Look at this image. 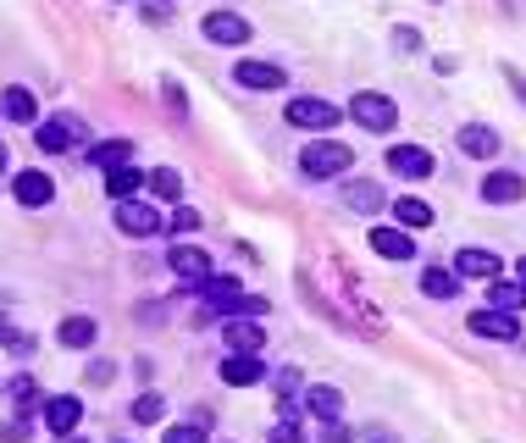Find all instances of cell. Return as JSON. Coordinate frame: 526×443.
I'll return each mask as SVG.
<instances>
[{
	"label": "cell",
	"instance_id": "obj_1",
	"mask_svg": "<svg viewBox=\"0 0 526 443\" xmlns=\"http://www.w3.org/2000/svg\"><path fill=\"white\" fill-rule=\"evenodd\" d=\"M355 167V150L349 144H338V139H311L305 150H299V172L305 178H344V172Z\"/></svg>",
	"mask_w": 526,
	"mask_h": 443
},
{
	"label": "cell",
	"instance_id": "obj_2",
	"mask_svg": "<svg viewBox=\"0 0 526 443\" xmlns=\"http://www.w3.org/2000/svg\"><path fill=\"white\" fill-rule=\"evenodd\" d=\"M349 117H355L366 133H394L399 128V106L383 95V89H360V95L349 100Z\"/></svg>",
	"mask_w": 526,
	"mask_h": 443
},
{
	"label": "cell",
	"instance_id": "obj_3",
	"mask_svg": "<svg viewBox=\"0 0 526 443\" xmlns=\"http://www.w3.org/2000/svg\"><path fill=\"white\" fill-rule=\"evenodd\" d=\"M34 144L45 150V156H61V150H78V144H89V128H84L78 117H50V122H39Z\"/></svg>",
	"mask_w": 526,
	"mask_h": 443
},
{
	"label": "cell",
	"instance_id": "obj_4",
	"mask_svg": "<svg viewBox=\"0 0 526 443\" xmlns=\"http://www.w3.org/2000/svg\"><path fill=\"white\" fill-rule=\"evenodd\" d=\"M222 344H228L233 355H261L266 349L261 316H228V322H222Z\"/></svg>",
	"mask_w": 526,
	"mask_h": 443
},
{
	"label": "cell",
	"instance_id": "obj_5",
	"mask_svg": "<svg viewBox=\"0 0 526 443\" xmlns=\"http://www.w3.org/2000/svg\"><path fill=\"white\" fill-rule=\"evenodd\" d=\"M283 117L294 122V128H316V133H327V128L338 122V106H327V100H316V95H294Z\"/></svg>",
	"mask_w": 526,
	"mask_h": 443
},
{
	"label": "cell",
	"instance_id": "obj_6",
	"mask_svg": "<svg viewBox=\"0 0 526 443\" xmlns=\"http://www.w3.org/2000/svg\"><path fill=\"white\" fill-rule=\"evenodd\" d=\"M471 333L493 338V344H515V338H521V322H515L510 311H499V305H482V311H471Z\"/></svg>",
	"mask_w": 526,
	"mask_h": 443
},
{
	"label": "cell",
	"instance_id": "obj_7",
	"mask_svg": "<svg viewBox=\"0 0 526 443\" xmlns=\"http://www.w3.org/2000/svg\"><path fill=\"white\" fill-rule=\"evenodd\" d=\"M233 84L255 89V95H272V89L288 84V72L277 67V61H239V67H233Z\"/></svg>",
	"mask_w": 526,
	"mask_h": 443
},
{
	"label": "cell",
	"instance_id": "obj_8",
	"mask_svg": "<svg viewBox=\"0 0 526 443\" xmlns=\"http://www.w3.org/2000/svg\"><path fill=\"white\" fill-rule=\"evenodd\" d=\"M167 266H172V277H178V283H194V288H200L205 277H211V255L194 250V244H178V239H172Z\"/></svg>",
	"mask_w": 526,
	"mask_h": 443
},
{
	"label": "cell",
	"instance_id": "obj_9",
	"mask_svg": "<svg viewBox=\"0 0 526 443\" xmlns=\"http://www.w3.org/2000/svg\"><path fill=\"white\" fill-rule=\"evenodd\" d=\"M12 200H17V205H28V211H39V205H50V200H56V183H50L39 167L12 172Z\"/></svg>",
	"mask_w": 526,
	"mask_h": 443
},
{
	"label": "cell",
	"instance_id": "obj_10",
	"mask_svg": "<svg viewBox=\"0 0 526 443\" xmlns=\"http://www.w3.org/2000/svg\"><path fill=\"white\" fill-rule=\"evenodd\" d=\"M388 172H399V178H410V183H427L432 178V156L421 150V144H388Z\"/></svg>",
	"mask_w": 526,
	"mask_h": 443
},
{
	"label": "cell",
	"instance_id": "obj_11",
	"mask_svg": "<svg viewBox=\"0 0 526 443\" xmlns=\"http://www.w3.org/2000/svg\"><path fill=\"white\" fill-rule=\"evenodd\" d=\"M482 200L488 205H521L526 200V178L521 172H510V167L488 172V178H482Z\"/></svg>",
	"mask_w": 526,
	"mask_h": 443
},
{
	"label": "cell",
	"instance_id": "obj_12",
	"mask_svg": "<svg viewBox=\"0 0 526 443\" xmlns=\"http://www.w3.org/2000/svg\"><path fill=\"white\" fill-rule=\"evenodd\" d=\"M117 228L128 233V239H150V233H161V216L144 200H117Z\"/></svg>",
	"mask_w": 526,
	"mask_h": 443
},
{
	"label": "cell",
	"instance_id": "obj_13",
	"mask_svg": "<svg viewBox=\"0 0 526 443\" xmlns=\"http://www.w3.org/2000/svg\"><path fill=\"white\" fill-rule=\"evenodd\" d=\"M200 28H205L211 45H250V23H244L239 12H211Z\"/></svg>",
	"mask_w": 526,
	"mask_h": 443
},
{
	"label": "cell",
	"instance_id": "obj_14",
	"mask_svg": "<svg viewBox=\"0 0 526 443\" xmlns=\"http://www.w3.org/2000/svg\"><path fill=\"white\" fill-rule=\"evenodd\" d=\"M78 421H84V399H72V394H50L45 399V427L56 432V438H67Z\"/></svg>",
	"mask_w": 526,
	"mask_h": 443
},
{
	"label": "cell",
	"instance_id": "obj_15",
	"mask_svg": "<svg viewBox=\"0 0 526 443\" xmlns=\"http://www.w3.org/2000/svg\"><path fill=\"white\" fill-rule=\"evenodd\" d=\"M371 250L383 261H416V239L410 228H371Z\"/></svg>",
	"mask_w": 526,
	"mask_h": 443
},
{
	"label": "cell",
	"instance_id": "obj_16",
	"mask_svg": "<svg viewBox=\"0 0 526 443\" xmlns=\"http://www.w3.org/2000/svg\"><path fill=\"white\" fill-rule=\"evenodd\" d=\"M266 377V355H228L222 360V383L228 388H255Z\"/></svg>",
	"mask_w": 526,
	"mask_h": 443
},
{
	"label": "cell",
	"instance_id": "obj_17",
	"mask_svg": "<svg viewBox=\"0 0 526 443\" xmlns=\"http://www.w3.org/2000/svg\"><path fill=\"white\" fill-rule=\"evenodd\" d=\"M299 405L311 410L316 421H338V416H344V394H338L333 383H311L305 394H299Z\"/></svg>",
	"mask_w": 526,
	"mask_h": 443
},
{
	"label": "cell",
	"instance_id": "obj_18",
	"mask_svg": "<svg viewBox=\"0 0 526 443\" xmlns=\"http://www.w3.org/2000/svg\"><path fill=\"white\" fill-rule=\"evenodd\" d=\"M455 272L460 277H482V283H493V277L504 272V261L493 250H477V244H466V250L455 255Z\"/></svg>",
	"mask_w": 526,
	"mask_h": 443
},
{
	"label": "cell",
	"instance_id": "obj_19",
	"mask_svg": "<svg viewBox=\"0 0 526 443\" xmlns=\"http://www.w3.org/2000/svg\"><path fill=\"white\" fill-rule=\"evenodd\" d=\"M84 156H89V167L117 172V167H128V161H133V139H100V144H84Z\"/></svg>",
	"mask_w": 526,
	"mask_h": 443
},
{
	"label": "cell",
	"instance_id": "obj_20",
	"mask_svg": "<svg viewBox=\"0 0 526 443\" xmlns=\"http://www.w3.org/2000/svg\"><path fill=\"white\" fill-rule=\"evenodd\" d=\"M460 150H466L471 161H488V156H499V133H493L488 122H466V128H460Z\"/></svg>",
	"mask_w": 526,
	"mask_h": 443
},
{
	"label": "cell",
	"instance_id": "obj_21",
	"mask_svg": "<svg viewBox=\"0 0 526 443\" xmlns=\"http://www.w3.org/2000/svg\"><path fill=\"white\" fill-rule=\"evenodd\" d=\"M56 338H61V344H67V349H95V338H100V322H95V316H61Z\"/></svg>",
	"mask_w": 526,
	"mask_h": 443
},
{
	"label": "cell",
	"instance_id": "obj_22",
	"mask_svg": "<svg viewBox=\"0 0 526 443\" xmlns=\"http://www.w3.org/2000/svg\"><path fill=\"white\" fill-rule=\"evenodd\" d=\"M344 205L349 211H360V216H377L383 211V189H377L371 178H349L344 183Z\"/></svg>",
	"mask_w": 526,
	"mask_h": 443
},
{
	"label": "cell",
	"instance_id": "obj_23",
	"mask_svg": "<svg viewBox=\"0 0 526 443\" xmlns=\"http://www.w3.org/2000/svg\"><path fill=\"white\" fill-rule=\"evenodd\" d=\"M139 189H144V172H139V161H128V167L106 172V194H111V200H139Z\"/></svg>",
	"mask_w": 526,
	"mask_h": 443
},
{
	"label": "cell",
	"instance_id": "obj_24",
	"mask_svg": "<svg viewBox=\"0 0 526 443\" xmlns=\"http://www.w3.org/2000/svg\"><path fill=\"white\" fill-rule=\"evenodd\" d=\"M144 189L156 194V200H183V172L178 167H156V172H144Z\"/></svg>",
	"mask_w": 526,
	"mask_h": 443
},
{
	"label": "cell",
	"instance_id": "obj_25",
	"mask_svg": "<svg viewBox=\"0 0 526 443\" xmlns=\"http://www.w3.org/2000/svg\"><path fill=\"white\" fill-rule=\"evenodd\" d=\"M488 305H499V311H526V283L515 277V283H504V277H493L488 283Z\"/></svg>",
	"mask_w": 526,
	"mask_h": 443
},
{
	"label": "cell",
	"instance_id": "obj_26",
	"mask_svg": "<svg viewBox=\"0 0 526 443\" xmlns=\"http://www.w3.org/2000/svg\"><path fill=\"white\" fill-rule=\"evenodd\" d=\"M421 294H427V300H455V294H460V272L427 266V272H421Z\"/></svg>",
	"mask_w": 526,
	"mask_h": 443
},
{
	"label": "cell",
	"instance_id": "obj_27",
	"mask_svg": "<svg viewBox=\"0 0 526 443\" xmlns=\"http://www.w3.org/2000/svg\"><path fill=\"white\" fill-rule=\"evenodd\" d=\"M0 111H6V122H34L39 100H34V89H6V95H0Z\"/></svg>",
	"mask_w": 526,
	"mask_h": 443
},
{
	"label": "cell",
	"instance_id": "obj_28",
	"mask_svg": "<svg viewBox=\"0 0 526 443\" xmlns=\"http://www.w3.org/2000/svg\"><path fill=\"white\" fill-rule=\"evenodd\" d=\"M394 222L399 228H432V205L427 200H416V194H405V200H394Z\"/></svg>",
	"mask_w": 526,
	"mask_h": 443
},
{
	"label": "cell",
	"instance_id": "obj_29",
	"mask_svg": "<svg viewBox=\"0 0 526 443\" xmlns=\"http://www.w3.org/2000/svg\"><path fill=\"white\" fill-rule=\"evenodd\" d=\"M205 216L194 211V205H172V216H161V228L172 233V239H189V233H200Z\"/></svg>",
	"mask_w": 526,
	"mask_h": 443
},
{
	"label": "cell",
	"instance_id": "obj_30",
	"mask_svg": "<svg viewBox=\"0 0 526 443\" xmlns=\"http://www.w3.org/2000/svg\"><path fill=\"white\" fill-rule=\"evenodd\" d=\"M6 399H12V405L23 410V416H34V410H39V388H34V377H12V383H6Z\"/></svg>",
	"mask_w": 526,
	"mask_h": 443
},
{
	"label": "cell",
	"instance_id": "obj_31",
	"mask_svg": "<svg viewBox=\"0 0 526 443\" xmlns=\"http://www.w3.org/2000/svg\"><path fill=\"white\" fill-rule=\"evenodd\" d=\"M161 416H167V399H161V394H139V399H133V421L150 427V421H161Z\"/></svg>",
	"mask_w": 526,
	"mask_h": 443
},
{
	"label": "cell",
	"instance_id": "obj_32",
	"mask_svg": "<svg viewBox=\"0 0 526 443\" xmlns=\"http://www.w3.org/2000/svg\"><path fill=\"white\" fill-rule=\"evenodd\" d=\"M0 344L12 349V355H34V338H28V333H17V327L6 322V316H0Z\"/></svg>",
	"mask_w": 526,
	"mask_h": 443
},
{
	"label": "cell",
	"instance_id": "obj_33",
	"mask_svg": "<svg viewBox=\"0 0 526 443\" xmlns=\"http://www.w3.org/2000/svg\"><path fill=\"white\" fill-rule=\"evenodd\" d=\"M161 443H205V427L200 421H183V427H167V438Z\"/></svg>",
	"mask_w": 526,
	"mask_h": 443
},
{
	"label": "cell",
	"instance_id": "obj_34",
	"mask_svg": "<svg viewBox=\"0 0 526 443\" xmlns=\"http://www.w3.org/2000/svg\"><path fill=\"white\" fill-rule=\"evenodd\" d=\"M266 443H305V432H299L294 416H283V421L272 427V438H266Z\"/></svg>",
	"mask_w": 526,
	"mask_h": 443
},
{
	"label": "cell",
	"instance_id": "obj_35",
	"mask_svg": "<svg viewBox=\"0 0 526 443\" xmlns=\"http://www.w3.org/2000/svg\"><path fill=\"white\" fill-rule=\"evenodd\" d=\"M0 443H28V416L6 421V427H0Z\"/></svg>",
	"mask_w": 526,
	"mask_h": 443
},
{
	"label": "cell",
	"instance_id": "obj_36",
	"mask_svg": "<svg viewBox=\"0 0 526 443\" xmlns=\"http://www.w3.org/2000/svg\"><path fill=\"white\" fill-rule=\"evenodd\" d=\"M394 45L405 50V56H416V50H421V34H416V28H394Z\"/></svg>",
	"mask_w": 526,
	"mask_h": 443
},
{
	"label": "cell",
	"instance_id": "obj_37",
	"mask_svg": "<svg viewBox=\"0 0 526 443\" xmlns=\"http://www.w3.org/2000/svg\"><path fill=\"white\" fill-rule=\"evenodd\" d=\"M504 78H510L515 100H521V106H526V72H521V67H504Z\"/></svg>",
	"mask_w": 526,
	"mask_h": 443
},
{
	"label": "cell",
	"instance_id": "obj_38",
	"mask_svg": "<svg viewBox=\"0 0 526 443\" xmlns=\"http://www.w3.org/2000/svg\"><path fill=\"white\" fill-rule=\"evenodd\" d=\"M161 89H167V106H172V111H189V100H183L178 84H161Z\"/></svg>",
	"mask_w": 526,
	"mask_h": 443
},
{
	"label": "cell",
	"instance_id": "obj_39",
	"mask_svg": "<svg viewBox=\"0 0 526 443\" xmlns=\"http://www.w3.org/2000/svg\"><path fill=\"white\" fill-rule=\"evenodd\" d=\"M322 443H355V438H349V432H344V427H338V421H327V432H322Z\"/></svg>",
	"mask_w": 526,
	"mask_h": 443
},
{
	"label": "cell",
	"instance_id": "obj_40",
	"mask_svg": "<svg viewBox=\"0 0 526 443\" xmlns=\"http://www.w3.org/2000/svg\"><path fill=\"white\" fill-rule=\"evenodd\" d=\"M515 272H521V283H526V255H521V261H515Z\"/></svg>",
	"mask_w": 526,
	"mask_h": 443
},
{
	"label": "cell",
	"instance_id": "obj_41",
	"mask_svg": "<svg viewBox=\"0 0 526 443\" xmlns=\"http://www.w3.org/2000/svg\"><path fill=\"white\" fill-rule=\"evenodd\" d=\"M0 167H6V144H0Z\"/></svg>",
	"mask_w": 526,
	"mask_h": 443
},
{
	"label": "cell",
	"instance_id": "obj_42",
	"mask_svg": "<svg viewBox=\"0 0 526 443\" xmlns=\"http://www.w3.org/2000/svg\"><path fill=\"white\" fill-rule=\"evenodd\" d=\"M61 443H72V432H67V438H61Z\"/></svg>",
	"mask_w": 526,
	"mask_h": 443
},
{
	"label": "cell",
	"instance_id": "obj_43",
	"mask_svg": "<svg viewBox=\"0 0 526 443\" xmlns=\"http://www.w3.org/2000/svg\"><path fill=\"white\" fill-rule=\"evenodd\" d=\"M0 172H6V167H0Z\"/></svg>",
	"mask_w": 526,
	"mask_h": 443
}]
</instances>
